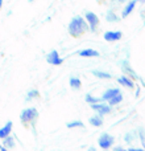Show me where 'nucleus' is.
<instances>
[{
    "label": "nucleus",
    "instance_id": "f3484780",
    "mask_svg": "<svg viewBox=\"0 0 145 151\" xmlns=\"http://www.w3.org/2000/svg\"><path fill=\"white\" fill-rule=\"evenodd\" d=\"M123 101V94L122 93H117V94H115L112 98H109L108 99V102H109V106H115V105H117V104H120V102Z\"/></svg>",
    "mask_w": 145,
    "mask_h": 151
},
{
    "label": "nucleus",
    "instance_id": "423d86ee",
    "mask_svg": "<svg viewBox=\"0 0 145 151\" xmlns=\"http://www.w3.org/2000/svg\"><path fill=\"white\" fill-rule=\"evenodd\" d=\"M91 109L95 110V111L98 113V114H100V115H106V114H108V113H111V106H109V105L103 104V101L91 104Z\"/></svg>",
    "mask_w": 145,
    "mask_h": 151
},
{
    "label": "nucleus",
    "instance_id": "cd10ccee",
    "mask_svg": "<svg viewBox=\"0 0 145 151\" xmlns=\"http://www.w3.org/2000/svg\"><path fill=\"white\" fill-rule=\"evenodd\" d=\"M116 1H119V3H124V1H127V0H116Z\"/></svg>",
    "mask_w": 145,
    "mask_h": 151
},
{
    "label": "nucleus",
    "instance_id": "aec40b11",
    "mask_svg": "<svg viewBox=\"0 0 145 151\" xmlns=\"http://www.w3.org/2000/svg\"><path fill=\"white\" fill-rule=\"evenodd\" d=\"M40 96V91L37 90V89H32V90L28 91V94H26V101H31V99H34L37 98V97Z\"/></svg>",
    "mask_w": 145,
    "mask_h": 151
},
{
    "label": "nucleus",
    "instance_id": "9d476101",
    "mask_svg": "<svg viewBox=\"0 0 145 151\" xmlns=\"http://www.w3.org/2000/svg\"><path fill=\"white\" fill-rule=\"evenodd\" d=\"M135 7H136V0H131V1H128L127 5L124 7V9H123L122 16H123V17H127V16H129L131 13H132V11L135 9Z\"/></svg>",
    "mask_w": 145,
    "mask_h": 151
},
{
    "label": "nucleus",
    "instance_id": "c756f323",
    "mask_svg": "<svg viewBox=\"0 0 145 151\" xmlns=\"http://www.w3.org/2000/svg\"><path fill=\"white\" fill-rule=\"evenodd\" d=\"M139 1H140V3H145V0H139Z\"/></svg>",
    "mask_w": 145,
    "mask_h": 151
},
{
    "label": "nucleus",
    "instance_id": "2f4dec72",
    "mask_svg": "<svg viewBox=\"0 0 145 151\" xmlns=\"http://www.w3.org/2000/svg\"><path fill=\"white\" fill-rule=\"evenodd\" d=\"M112 1H116V0H112Z\"/></svg>",
    "mask_w": 145,
    "mask_h": 151
},
{
    "label": "nucleus",
    "instance_id": "dca6fc26",
    "mask_svg": "<svg viewBox=\"0 0 145 151\" xmlns=\"http://www.w3.org/2000/svg\"><path fill=\"white\" fill-rule=\"evenodd\" d=\"M69 83H70L71 89H74V90H78V89H80V85H82V82H80V80L78 77H70V80H69Z\"/></svg>",
    "mask_w": 145,
    "mask_h": 151
},
{
    "label": "nucleus",
    "instance_id": "f03ea898",
    "mask_svg": "<svg viewBox=\"0 0 145 151\" xmlns=\"http://www.w3.org/2000/svg\"><path fill=\"white\" fill-rule=\"evenodd\" d=\"M37 117H38V111H37V109H34V107L24 109L23 111H21V114H20V119H21V122H23L24 125L31 123V122H34V121L37 119Z\"/></svg>",
    "mask_w": 145,
    "mask_h": 151
},
{
    "label": "nucleus",
    "instance_id": "c85d7f7f",
    "mask_svg": "<svg viewBox=\"0 0 145 151\" xmlns=\"http://www.w3.org/2000/svg\"><path fill=\"white\" fill-rule=\"evenodd\" d=\"M1 5H3V0H0V8H1Z\"/></svg>",
    "mask_w": 145,
    "mask_h": 151
},
{
    "label": "nucleus",
    "instance_id": "f257e3e1",
    "mask_svg": "<svg viewBox=\"0 0 145 151\" xmlns=\"http://www.w3.org/2000/svg\"><path fill=\"white\" fill-rule=\"evenodd\" d=\"M88 31V25L82 16H74L69 23V33L72 37H80Z\"/></svg>",
    "mask_w": 145,
    "mask_h": 151
},
{
    "label": "nucleus",
    "instance_id": "4468645a",
    "mask_svg": "<svg viewBox=\"0 0 145 151\" xmlns=\"http://www.w3.org/2000/svg\"><path fill=\"white\" fill-rule=\"evenodd\" d=\"M88 122H90L92 126H96V127H99V126L103 125V115H100V114L94 115V117H91L90 119H88Z\"/></svg>",
    "mask_w": 145,
    "mask_h": 151
},
{
    "label": "nucleus",
    "instance_id": "4be33fe9",
    "mask_svg": "<svg viewBox=\"0 0 145 151\" xmlns=\"http://www.w3.org/2000/svg\"><path fill=\"white\" fill-rule=\"evenodd\" d=\"M91 73L95 76V77H98V78H107V80H108V78H111V74L107 73V72H102V70H92Z\"/></svg>",
    "mask_w": 145,
    "mask_h": 151
},
{
    "label": "nucleus",
    "instance_id": "a211bd4d",
    "mask_svg": "<svg viewBox=\"0 0 145 151\" xmlns=\"http://www.w3.org/2000/svg\"><path fill=\"white\" fill-rule=\"evenodd\" d=\"M106 20L108 21V23H116V21H119V17H117V15L114 11H108V12L106 13Z\"/></svg>",
    "mask_w": 145,
    "mask_h": 151
},
{
    "label": "nucleus",
    "instance_id": "9b49d317",
    "mask_svg": "<svg viewBox=\"0 0 145 151\" xmlns=\"http://www.w3.org/2000/svg\"><path fill=\"white\" fill-rule=\"evenodd\" d=\"M78 55L80 57H99V52L98 50H94V49H83L80 52H78Z\"/></svg>",
    "mask_w": 145,
    "mask_h": 151
},
{
    "label": "nucleus",
    "instance_id": "5701e85b",
    "mask_svg": "<svg viewBox=\"0 0 145 151\" xmlns=\"http://www.w3.org/2000/svg\"><path fill=\"white\" fill-rule=\"evenodd\" d=\"M85 99H86V102H88V104H95V102H102V98H95V97H92L91 94H86Z\"/></svg>",
    "mask_w": 145,
    "mask_h": 151
},
{
    "label": "nucleus",
    "instance_id": "7ed1b4c3",
    "mask_svg": "<svg viewBox=\"0 0 145 151\" xmlns=\"http://www.w3.org/2000/svg\"><path fill=\"white\" fill-rule=\"evenodd\" d=\"M85 19H86V23H87V25H88V29H90L91 32H94V33H95L96 29H98V24H99L98 16H96L94 12L87 11V12L85 13Z\"/></svg>",
    "mask_w": 145,
    "mask_h": 151
},
{
    "label": "nucleus",
    "instance_id": "0eeeda50",
    "mask_svg": "<svg viewBox=\"0 0 145 151\" xmlns=\"http://www.w3.org/2000/svg\"><path fill=\"white\" fill-rule=\"evenodd\" d=\"M46 61L50 64V65H61V64L63 63V60L60 57L57 50H52V52L46 56Z\"/></svg>",
    "mask_w": 145,
    "mask_h": 151
},
{
    "label": "nucleus",
    "instance_id": "20e7f679",
    "mask_svg": "<svg viewBox=\"0 0 145 151\" xmlns=\"http://www.w3.org/2000/svg\"><path fill=\"white\" fill-rule=\"evenodd\" d=\"M98 143L102 149H109L115 143V137H112L108 133H103L98 139Z\"/></svg>",
    "mask_w": 145,
    "mask_h": 151
},
{
    "label": "nucleus",
    "instance_id": "1a4fd4ad",
    "mask_svg": "<svg viewBox=\"0 0 145 151\" xmlns=\"http://www.w3.org/2000/svg\"><path fill=\"white\" fill-rule=\"evenodd\" d=\"M117 82L120 83V85H123V86H125V88H129V89H132L133 86H135V83H133V81L131 80L128 76H122V77H119L117 78Z\"/></svg>",
    "mask_w": 145,
    "mask_h": 151
},
{
    "label": "nucleus",
    "instance_id": "39448f33",
    "mask_svg": "<svg viewBox=\"0 0 145 151\" xmlns=\"http://www.w3.org/2000/svg\"><path fill=\"white\" fill-rule=\"evenodd\" d=\"M120 68H122V70L124 72V74H125V76H128V77H129L131 80H140V78H141L140 76H139L135 70H133L132 68H131L129 63H128L127 60L120 61Z\"/></svg>",
    "mask_w": 145,
    "mask_h": 151
},
{
    "label": "nucleus",
    "instance_id": "7c9ffc66",
    "mask_svg": "<svg viewBox=\"0 0 145 151\" xmlns=\"http://www.w3.org/2000/svg\"><path fill=\"white\" fill-rule=\"evenodd\" d=\"M32 1H34V0H29V3H32Z\"/></svg>",
    "mask_w": 145,
    "mask_h": 151
},
{
    "label": "nucleus",
    "instance_id": "6ab92c4d",
    "mask_svg": "<svg viewBox=\"0 0 145 151\" xmlns=\"http://www.w3.org/2000/svg\"><path fill=\"white\" fill-rule=\"evenodd\" d=\"M136 137H137L136 131L132 130V131H129V133H127V134L124 135V141L127 142V143H132V142L136 139Z\"/></svg>",
    "mask_w": 145,
    "mask_h": 151
},
{
    "label": "nucleus",
    "instance_id": "393cba45",
    "mask_svg": "<svg viewBox=\"0 0 145 151\" xmlns=\"http://www.w3.org/2000/svg\"><path fill=\"white\" fill-rule=\"evenodd\" d=\"M128 151H143V150H140V149H135V147H129V150Z\"/></svg>",
    "mask_w": 145,
    "mask_h": 151
},
{
    "label": "nucleus",
    "instance_id": "b1692460",
    "mask_svg": "<svg viewBox=\"0 0 145 151\" xmlns=\"http://www.w3.org/2000/svg\"><path fill=\"white\" fill-rule=\"evenodd\" d=\"M139 137H140V142L143 145V147H145V135H144V129H139Z\"/></svg>",
    "mask_w": 145,
    "mask_h": 151
},
{
    "label": "nucleus",
    "instance_id": "ddd939ff",
    "mask_svg": "<svg viewBox=\"0 0 145 151\" xmlns=\"http://www.w3.org/2000/svg\"><path fill=\"white\" fill-rule=\"evenodd\" d=\"M11 131H12V122H7L4 125V127L0 129V138H5L7 135H9Z\"/></svg>",
    "mask_w": 145,
    "mask_h": 151
},
{
    "label": "nucleus",
    "instance_id": "bb28decb",
    "mask_svg": "<svg viewBox=\"0 0 145 151\" xmlns=\"http://www.w3.org/2000/svg\"><path fill=\"white\" fill-rule=\"evenodd\" d=\"M0 150H1V151H5V147H4V146H1V145H0Z\"/></svg>",
    "mask_w": 145,
    "mask_h": 151
},
{
    "label": "nucleus",
    "instance_id": "f8f14e48",
    "mask_svg": "<svg viewBox=\"0 0 145 151\" xmlns=\"http://www.w3.org/2000/svg\"><path fill=\"white\" fill-rule=\"evenodd\" d=\"M120 93V90L117 88H111V89H107L106 91H104L103 97H102V101H108L109 98H112V97L115 96V94Z\"/></svg>",
    "mask_w": 145,
    "mask_h": 151
},
{
    "label": "nucleus",
    "instance_id": "412c9836",
    "mask_svg": "<svg viewBox=\"0 0 145 151\" xmlns=\"http://www.w3.org/2000/svg\"><path fill=\"white\" fill-rule=\"evenodd\" d=\"M66 126H68L69 129H74V127H85V123L82 122V121H79V119H77V121H72V122H69V123H66Z\"/></svg>",
    "mask_w": 145,
    "mask_h": 151
},
{
    "label": "nucleus",
    "instance_id": "6e6552de",
    "mask_svg": "<svg viewBox=\"0 0 145 151\" xmlns=\"http://www.w3.org/2000/svg\"><path fill=\"white\" fill-rule=\"evenodd\" d=\"M104 40L108 42H114V41H117V40H120L123 37V33L120 31H108L106 32V33L103 35Z\"/></svg>",
    "mask_w": 145,
    "mask_h": 151
},
{
    "label": "nucleus",
    "instance_id": "2eb2a0df",
    "mask_svg": "<svg viewBox=\"0 0 145 151\" xmlns=\"http://www.w3.org/2000/svg\"><path fill=\"white\" fill-rule=\"evenodd\" d=\"M3 139H4V141H3V146H4L5 149H13V147H15V139H13L12 137L7 135Z\"/></svg>",
    "mask_w": 145,
    "mask_h": 151
},
{
    "label": "nucleus",
    "instance_id": "a878e982",
    "mask_svg": "<svg viewBox=\"0 0 145 151\" xmlns=\"http://www.w3.org/2000/svg\"><path fill=\"white\" fill-rule=\"evenodd\" d=\"M114 150H115V151H123V149H122V147H115Z\"/></svg>",
    "mask_w": 145,
    "mask_h": 151
}]
</instances>
